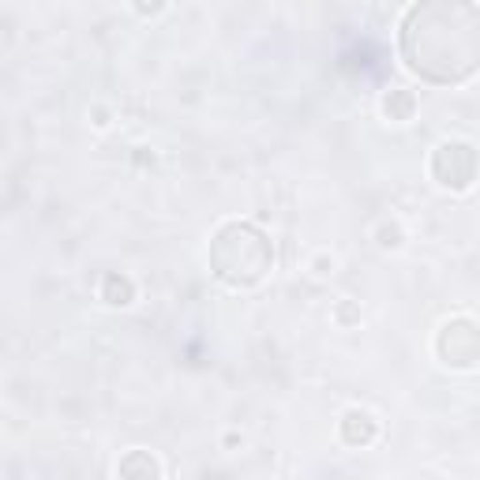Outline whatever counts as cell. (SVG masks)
<instances>
[{
  "label": "cell",
  "instance_id": "obj_1",
  "mask_svg": "<svg viewBox=\"0 0 480 480\" xmlns=\"http://www.w3.org/2000/svg\"><path fill=\"white\" fill-rule=\"evenodd\" d=\"M398 50L413 75L436 87H458L480 64V8L428 0L413 4L398 30Z\"/></svg>",
  "mask_w": 480,
  "mask_h": 480
},
{
  "label": "cell",
  "instance_id": "obj_2",
  "mask_svg": "<svg viewBox=\"0 0 480 480\" xmlns=\"http://www.w3.org/2000/svg\"><path fill=\"white\" fill-rule=\"evenodd\" d=\"M270 267H275V244L270 236L252 226V221H221L211 236V270L218 282L233 285V290H248L259 285Z\"/></svg>",
  "mask_w": 480,
  "mask_h": 480
},
{
  "label": "cell",
  "instance_id": "obj_3",
  "mask_svg": "<svg viewBox=\"0 0 480 480\" xmlns=\"http://www.w3.org/2000/svg\"><path fill=\"white\" fill-rule=\"evenodd\" d=\"M431 177H436V184L454 188V191L473 188V177H476V151H473V143H466V139L439 143L436 154H431Z\"/></svg>",
  "mask_w": 480,
  "mask_h": 480
},
{
  "label": "cell",
  "instance_id": "obj_4",
  "mask_svg": "<svg viewBox=\"0 0 480 480\" xmlns=\"http://www.w3.org/2000/svg\"><path fill=\"white\" fill-rule=\"evenodd\" d=\"M436 353L446 368H473L476 364V323L469 315H458L443 323L436 338Z\"/></svg>",
  "mask_w": 480,
  "mask_h": 480
},
{
  "label": "cell",
  "instance_id": "obj_5",
  "mask_svg": "<svg viewBox=\"0 0 480 480\" xmlns=\"http://www.w3.org/2000/svg\"><path fill=\"white\" fill-rule=\"evenodd\" d=\"M338 436H342L345 446H368V443H375V436H379V421H375L368 409L353 406V409H345V413H342Z\"/></svg>",
  "mask_w": 480,
  "mask_h": 480
},
{
  "label": "cell",
  "instance_id": "obj_6",
  "mask_svg": "<svg viewBox=\"0 0 480 480\" xmlns=\"http://www.w3.org/2000/svg\"><path fill=\"white\" fill-rule=\"evenodd\" d=\"M117 480H162V461L143 446H132L120 461H117Z\"/></svg>",
  "mask_w": 480,
  "mask_h": 480
},
{
  "label": "cell",
  "instance_id": "obj_7",
  "mask_svg": "<svg viewBox=\"0 0 480 480\" xmlns=\"http://www.w3.org/2000/svg\"><path fill=\"white\" fill-rule=\"evenodd\" d=\"M98 297L109 304V308H128L135 300V282L124 275V270H109L98 285Z\"/></svg>",
  "mask_w": 480,
  "mask_h": 480
},
{
  "label": "cell",
  "instance_id": "obj_8",
  "mask_svg": "<svg viewBox=\"0 0 480 480\" xmlns=\"http://www.w3.org/2000/svg\"><path fill=\"white\" fill-rule=\"evenodd\" d=\"M383 113H387V120H394V124L413 120V113H417V94L406 90V87L387 90V98H383Z\"/></svg>",
  "mask_w": 480,
  "mask_h": 480
},
{
  "label": "cell",
  "instance_id": "obj_9",
  "mask_svg": "<svg viewBox=\"0 0 480 480\" xmlns=\"http://www.w3.org/2000/svg\"><path fill=\"white\" fill-rule=\"evenodd\" d=\"M375 244L383 252H398L406 244V229H402V221H379L375 226Z\"/></svg>",
  "mask_w": 480,
  "mask_h": 480
},
{
  "label": "cell",
  "instance_id": "obj_10",
  "mask_svg": "<svg viewBox=\"0 0 480 480\" xmlns=\"http://www.w3.org/2000/svg\"><path fill=\"white\" fill-rule=\"evenodd\" d=\"M334 319H338L342 327H353V323H360V308H357V304L345 297V300L338 304V308H334Z\"/></svg>",
  "mask_w": 480,
  "mask_h": 480
},
{
  "label": "cell",
  "instance_id": "obj_11",
  "mask_svg": "<svg viewBox=\"0 0 480 480\" xmlns=\"http://www.w3.org/2000/svg\"><path fill=\"white\" fill-rule=\"evenodd\" d=\"M334 267H338V259H334V255H327V252H319L315 259H312V270L319 278H330L334 275Z\"/></svg>",
  "mask_w": 480,
  "mask_h": 480
},
{
  "label": "cell",
  "instance_id": "obj_12",
  "mask_svg": "<svg viewBox=\"0 0 480 480\" xmlns=\"http://www.w3.org/2000/svg\"><path fill=\"white\" fill-rule=\"evenodd\" d=\"M94 124H98V128H109V109H102V105H94Z\"/></svg>",
  "mask_w": 480,
  "mask_h": 480
},
{
  "label": "cell",
  "instance_id": "obj_13",
  "mask_svg": "<svg viewBox=\"0 0 480 480\" xmlns=\"http://www.w3.org/2000/svg\"><path fill=\"white\" fill-rule=\"evenodd\" d=\"M135 12H139V15H158V12H166V4H151V8H147V4H139Z\"/></svg>",
  "mask_w": 480,
  "mask_h": 480
}]
</instances>
